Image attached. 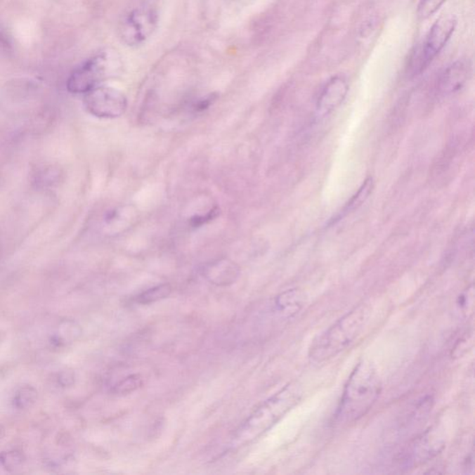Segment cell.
Wrapping results in <instances>:
<instances>
[{
    "instance_id": "4fadbf2b",
    "label": "cell",
    "mask_w": 475,
    "mask_h": 475,
    "mask_svg": "<svg viewBox=\"0 0 475 475\" xmlns=\"http://www.w3.org/2000/svg\"><path fill=\"white\" fill-rule=\"evenodd\" d=\"M82 334V329L77 323L71 320L62 321L56 331L51 337V346L56 349H62L77 341Z\"/></svg>"
},
{
    "instance_id": "ba28073f",
    "label": "cell",
    "mask_w": 475,
    "mask_h": 475,
    "mask_svg": "<svg viewBox=\"0 0 475 475\" xmlns=\"http://www.w3.org/2000/svg\"><path fill=\"white\" fill-rule=\"evenodd\" d=\"M444 440L434 430L418 437L404 453V464L415 466L433 459L444 448Z\"/></svg>"
},
{
    "instance_id": "ffe728a7",
    "label": "cell",
    "mask_w": 475,
    "mask_h": 475,
    "mask_svg": "<svg viewBox=\"0 0 475 475\" xmlns=\"http://www.w3.org/2000/svg\"><path fill=\"white\" fill-rule=\"evenodd\" d=\"M57 382L58 384L63 388L72 386L75 382L74 372L71 370H62V372L58 375Z\"/></svg>"
},
{
    "instance_id": "d6986e66",
    "label": "cell",
    "mask_w": 475,
    "mask_h": 475,
    "mask_svg": "<svg viewBox=\"0 0 475 475\" xmlns=\"http://www.w3.org/2000/svg\"><path fill=\"white\" fill-rule=\"evenodd\" d=\"M445 0H419L417 14L421 20H427L434 15L444 4Z\"/></svg>"
},
{
    "instance_id": "52a82bcc",
    "label": "cell",
    "mask_w": 475,
    "mask_h": 475,
    "mask_svg": "<svg viewBox=\"0 0 475 475\" xmlns=\"http://www.w3.org/2000/svg\"><path fill=\"white\" fill-rule=\"evenodd\" d=\"M108 53L97 55L78 67L69 77L68 91L75 94H86L97 88L107 74L110 63L115 62Z\"/></svg>"
},
{
    "instance_id": "7402d4cb",
    "label": "cell",
    "mask_w": 475,
    "mask_h": 475,
    "mask_svg": "<svg viewBox=\"0 0 475 475\" xmlns=\"http://www.w3.org/2000/svg\"><path fill=\"white\" fill-rule=\"evenodd\" d=\"M1 341H2V334L1 332H0V344H1Z\"/></svg>"
},
{
    "instance_id": "7c38bea8",
    "label": "cell",
    "mask_w": 475,
    "mask_h": 475,
    "mask_svg": "<svg viewBox=\"0 0 475 475\" xmlns=\"http://www.w3.org/2000/svg\"><path fill=\"white\" fill-rule=\"evenodd\" d=\"M306 304L305 294L301 289H291L282 292L275 299V310L285 318L297 315Z\"/></svg>"
},
{
    "instance_id": "7a4b0ae2",
    "label": "cell",
    "mask_w": 475,
    "mask_h": 475,
    "mask_svg": "<svg viewBox=\"0 0 475 475\" xmlns=\"http://www.w3.org/2000/svg\"><path fill=\"white\" fill-rule=\"evenodd\" d=\"M370 314L367 305H359L347 312L315 339L309 349L310 359L323 363L349 349L363 331Z\"/></svg>"
},
{
    "instance_id": "277c9868",
    "label": "cell",
    "mask_w": 475,
    "mask_h": 475,
    "mask_svg": "<svg viewBox=\"0 0 475 475\" xmlns=\"http://www.w3.org/2000/svg\"><path fill=\"white\" fill-rule=\"evenodd\" d=\"M457 26L454 15L440 17L433 26L424 40V44L414 53L410 67L414 74H418L427 69L434 58L441 52L450 39Z\"/></svg>"
},
{
    "instance_id": "9a60e30c",
    "label": "cell",
    "mask_w": 475,
    "mask_h": 475,
    "mask_svg": "<svg viewBox=\"0 0 475 475\" xmlns=\"http://www.w3.org/2000/svg\"><path fill=\"white\" fill-rule=\"evenodd\" d=\"M373 189V181L372 178H367L366 181H364V183L362 184V186L359 188L358 193L352 197V199L347 202L346 207H344L343 211L341 214H339L338 219H341V217L346 216L347 214L351 212V211L355 210L356 208L360 207L367 198H369L370 194L372 193Z\"/></svg>"
},
{
    "instance_id": "8fae6325",
    "label": "cell",
    "mask_w": 475,
    "mask_h": 475,
    "mask_svg": "<svg viewBox=\"0 0 475 475\" xmlns=\"http://www.w3.org/2000/svg\"><path fill=\"white\" fill-rule=\"evenodd\" d=\"M202 275L210 283L225 287L233 285L239 279L240 266L230 259H221L207 263L202 268Z\"/></svg>"
},
{
    "instance_id": "6da1fadb",
    "label": "cell",
    "mask_w": 475,
    "mask_h": 475,
    "mask_svg": "<svg viewBox=\"0 0 475 475\" xmlns=\"http://www.w3.org/2000/svg\"><path fill=\"white\" fill-rule=\"evenodd\" d=\"M381 393L380 378L370 362L356 365L349 376L336 413V422L349 424L366 415Z\"/></svg>"
},
{
    "instance_id": "8992f818",
    "label": "cell",
    "mask_w": 475,
    "mask_h": 475,
    "mask_svg": "<svg viewBox=\"0 0 475 475\" xmlns=\"http://www.w3.org/2000/svg\"><path fill=\"white\" fill-rule=\"evenodd\" d=\"M86 109L89 114L98 118L121 117L127 108L126 96L114 88L97 86L85 96Z\"/></svg>"
},
{
    "instance_id": "30bf717a",
    "label": "cell",
    "mask_w": 475,
    "mask_h": 475,
    "mask_svg": "<svg viewBox=\"0 0 475 475\" xmlns=\"http://www.w3.org/2000/svg\"><path fill=\"white\" fill-rule=\"evenodd\" d=\"M471 65L468 60H459L443 72L438 82V91L443 95H450L460 91L470 78Z\"/></svg>"
},
{
    "instance_id": "ac0fdd59",
    "label": "cell",
    "mask_w": 475,
    "mask_h": 475,
    "mask_svg": "<svg viewBox=\"0 0 475 475\" xmlns=\"http://www.w3.org/2000/svg\"><path fill=\"white\" fill-rule=\"evenodd\" d=\"M24 462V456L17 450L5 452L0 454V467L7 471L18 469Z\"/></svg>"
},
{
    "instance_id": "2e32d148",
    "label": "cell",
    "mask_w": 475,
    "mask_h": 475,
    "mask_svg": "<svg viewBox=\"0 0 475 475\" xmlns=\"http://www.w3.org/2000/svg\"><path fill=\"white\" fill-rule=\"evenodd\" d=\"M172 292V288L169 285H161L147 289L136 298V302L141 305H149L166 299Z\"/></svg>"
},
{
    "instance_id": "5bb4252c",
    "label": "cell",
    "mask_w": 475,
    "mask_h": 475,
    "mask_svg": "<svg viewBox=\"0 0 475 475\" xmlns=\"http://www.w3.org/2000/svg\"><path fill=\"white\" fill-rule=\"evenodd\" d=\"M39 398V392L29 384L22 385L15 391L13 396V405L18 410H25L33 407Z\"/></svg>"
},
{
    "instance_id": "e0dca14e",
    "label": "cell",
    "mask_w": 475,
    "mask_h": 475,
    "mask_svg": "<svg viewBox=\"0 0 475 475\" xmlns=\"http://www.w3.org/2000/svg\"><path fill=\"white\" fill-rule=\"evenodd\" d=\"M141 385H143V379L140 375H129L115 385L114 392L119 395H127L138 389Z\"/></svg>"
},
{
    "instance_id": "44dd1931",
    "label": "cell",
    "mask_w": 475,
    "mask_h": 475,
    "mask_svg": "<svg viewBox=\"0 0 475 475\" xmlns=\"http://www.w3.org/2000/svg\"><path fill=\"white\" fill-rule=\"evenodd\" d=\"M5 434V430L4 428L0 425V439H2V437L4 436Z\"/></svg>"
},
{
    "instance_id": "5b68a950",
    "label": "cell",
    "mask_w": 475,
    "mask_h": 475,
    "mask_svg": "<svg viewBox=\"0 0 475 475\" xmlns=\"http://www.w3.org/2000/svg\"><path fill=\"white\" fill-rule=\"evenodd\" d=\"M157 24L158 17L155 11L136 8L122 20L119 25V37L124 44L137 47L150 39Z\"/></svg>"
},
{
    "instance_id": "3957f363",
    "label": "cell",
    "mask_w": 475,
    "mask_h": 475,
    "mask_svg": "<svg viewBox=\"0 0 475 475\" xmlns=\"http://www.w3.org/2000/svg\"><path fill=\"white\" fill-rule=\"evenodd\" d=\"M301 396L302 392L297 384L287 385L252 414L240 429L238 438L248 441L261 436L292 410L299 402Z\"/></svg>"
},
{
    "instance_id": "9c48e42d",
    "label": "cell",
    "mask_w": 475,
    "mask_h": 475,
    "mask_svg": "<svg viewBox=\"0 0 475 475\" xmlns=\"http://www.w3.org/2000/svg\"><path fill=\"white\" fill-rule=\"evenodd\" d=\"M349 84L341 77H332L326 86H324L323 91L318 98L317 112L318 117H325L326 115L331 114L337 107L340 106L347 93H349Z\"/></svg>"
}]
</instances>
